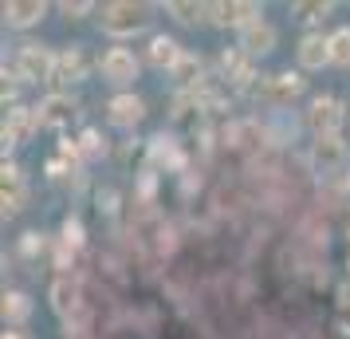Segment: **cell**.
<instances>
[{
  "instance_id": "6da1fadb",
  "label": "cell",
  "mask_w": 350,
  "mask_h": 339,
  "mask_svg": "<svg viewBox=\"0 0 350 339\" xmlns=\"http://www.w3.org/2000/svg\"><path fill=\"white\" fill-rule=\"evenodd\" d=\"M103 32L111 40H130V36H142L150 28V4H138V0H114V4H103Z\"/></svg>"
},
{
  "instance_id": "7a4b0ae2",
  "label": "cell",
  "mask_w": 350,
  "mask_h": 339,
  "mask_svg": "<svg viewBox=\"0 0 350 339\" xmlns=\"http://www.w3.org/2000/svg\"><path fill=\"white\" fill-rule=\"evenodd\" d=\"M55 51L44 44H24L16 55V75L24 83H55Z\"/></svg>"
},
{
  "instance_id": "3957f363",
  "label": "cell",
  "mask_w": 350,
  "mask_h": 339,
  "mask_svg": "<svg viewBox=\"0 0 350 339\" xmlns=\"http://www.w3.org/2000/svg\"><path fill=\"white\" fill-rule=\"evenodd\" d=\"M342 123H347V107H342V99L315 95L311 103H307V127H311L315 138H323V134H338Z\"/></svg>"
},
{
  "instance_id": "277c9868",
  "label": "cell",
  "mask_w": 350,
  "mask_h": 339,
  "mask_svg": "<svg viewBox=\"0 0 350 339\" xmlns=\"http://www.w3.org/2000/svg\"><path fill=\"white\" fill-rule=\"evenodd\" d=\"M256 20H264V8L252 4V0H217V4H208V24H217V28L244 32Z\"/></svg>"
},
{
  "instance_id": "5b68a950",
  "label": "cell",
  "mask_w": 350,
  "mask_h": 339,
  "mask_svg": "<svg viewBox=\"0 0 350 339\" xmlns=\"http://www.w3.org/2000/svg\"><path fill=\"white\" fill-rule=\"evenodd\" d=\"M260 95L268 99L271 107H291L295 99L307 95V79H303V71H275V75H268V79L260 83Z\"/></svg>"
},
{
  "instance_id": "8992f818",
  "label": "cell",
  "mask_w": 350,
  "mask_h": 339,
  "mask_svg": "<svg viewBox=\"0 0 350 339\" xmlns=\"http://www.w3.org/2000/svg\"><path fill=\"white\" fill-rule=\"evenodd\" d=\"M98 71H103V79L114 83V87H130V83L138 79V71H142V60L130 48H107L103 60H98Z\"/></svg>"
},
{
  "instance_id": "52a82bcc",
  "label": "cell",
  "mask_w": 350,
  "mask_h": 339,
  "mask_svg": "<svg viewBox=\"0 0 350 339\" xmlns=\"http://www.w3.org/2000/svg\"><path fill=\"white\" fill-rule=\"evenodd\" d=\"M48 300H51V312H55L59 320H67V323L83 320V284L75 276H59V280L51 284Z\"/></svg>"
},
{
  "instance_id": "ba28073f",
  "label": "cell",
  "mask_w": 350,
  "mask_h": 339,
  "mask_svg": "<svg viewBox=\"0 0 350 339\" xmlns=\"http://www.w3.org/2000/svg\"><path fill=\"white\" fill-rule=\"evenodd\" d=\"M142 118H146V99L142 95H134V91H118V95H111V103H107V123H111V127L134 130Z\"/></svg>"
},
{
  "instance_id": "9c48e42d",
  "label": "cell",
  "mask_w": 350,
  "mask_h": 339,
  "mask_svg": "<svg viewBox=\"0 0 350 339\" xmlns=\"http://www.w3.org/2000/svg\"><path fill=\"white\" fill-rule=\"evenodd\" d=\"M350 150L342 142V134H323L311 142V166H315L319 174H334L338 166H347Z\"/></svg>"
},
{
  "instance_id": "30bf717a",
  "label": "cell",
  "mask_w": 350,
  "mask_h": 339,
  "mask_svg": "<svg viewBox=\"0 0 350 339\" xmlns=\"http://www.w3.org/2000/svg\"><path fill=\"white\" fill-rule=\"evenodd\" d=\"M275 44H280V32H275V24H268V20L248 24V28L240 32V40H237V48L244 51L248 60H260V55L275 51Z\"/></svg>"
},
{
  "instance_id": "8fae6325",
  "label": "cell",
  "mask_w": 350,
  "mask_h": 339,
  "mask_svg": "<svg viewBox=\"0 0 350 339\" xmlns=\"http://www.w3.org/2000/svg\"><path fill=\"white\" fill-rule=\"evenodd\" d=\"M295 60H299L303 71H323V67H331V36L307 32L299 40V48H295Z\"/></svg>"
},
{
  "instance_id": "7c38bea8",
  "label": "cell",
  "mask_w": 350,
  "mask_h": 339,
  "mask_svg": "<svg viewBox=\"0 0 350 339\" xmlns=\"http://www.w3.org/2000/svg\"><path fill=\"white\" fill-rule=\"evenodd\" d=\"M36 127H40V111H32V107H12L8 118H4V130H0V134H4V150L28 142Z\"/></svg>"
},
{
  "instance_id": "4fadbf2b",
  "label": "cell",
  "mask_w": 350,
  "mask_h": 339,
  "mask_svg": "<svg viewBox=\"0 0 350 339\" xmlns=\"http://www.w3.org/2000/svg\"><path fill=\"white\" fill-rule=\"evenodd\" d=\"M4 178H0V201H4V217H16L24 210V201H28V190H24V178H20V166L16 162H4V170H0Z\"/></svg>"
},
{
  "instance_id": "5bb4252c",
  "label": "cell",
  "mask_w": 350,
  "mask_h": 339,
  "mask_svg": "<svg viewBox=\"0 0 350 339\" xmlns=\"http://www.w3.org/2000/svg\"><path fill=\"white\" fill-rule=\"evenodd\" d=\"M44 16H48V4H44V0H8V4H4V24L16 28V32L36 28Z\"/></svg>"
},
{
  "instance_id": "9a60e30c",
  "label": "cell",
  "mask_w": 350,
  "mask_h": 339,
  "mask_svg": "<svg viewBox=\"0 0 350 339\" xmlns=\"http://www.w3.org/2000/svg\"><path fill=\"white\" fill-rule=\"evenodd\" d=\"M181 55H185V51H181V44H177L174 36H154L150 48H146V64L158 67V71H174Z\"/></svg>"
},
{
  "instance_id": "2e32d148",
  "label": "cell",
  "mask_w": 350,
  "mask_h": 339,
  "mask_svg": "<svg viewBox=\"0 0 350 339\" xmlns=\"http://www.w3.org/2000/svg\"><path fill=\"white\" fill-rule=\"evenodd\" d=\"M87 71H91V60H87L83 48L59 51V60H55V83H79V79H87Z\"/></svg>"
},
{
  "instance_id": "e0dca14e",
  "label": "cell",
  "mask_w": 350,
  "mask_h": 339,
  "mask_svg": "<svg viewBox=\"0 0 350 339\" xmlns=\"http://www.w3.org/2000/svg\"><path fill=\"white\" fill-rule=\"evenodd\" d=\"M40 127H67L75 118V99L71 95H48L40 107Z\"/></svg>"
},
{
  "instance_id": "ac0fdd59",
  "label": "cell",
  "mask_w": 350,
  "mask_h": 339,
  "mask_svg": "<svg viewBox=\"0 0 350 339\" xmlns=\"http://www.w3.org/2000/svg\"><path fill=\"white\" fill-rule=\"evenodd\" d=\"M165 12L177 20V24H201V20H208V4H197V0H170L165 4Z\"/></svg>"
},
{
  "instance_id": "d6986e66",
  "label": "cell",
  "mask_w": 350,
  "mask_h": 339,
  "mask_svg": "<svg viewBox=\"0 0 350 339\" xmlns=\"http://www.w3.org/2000/svg\"><path fill=\"white\" fill-rule=\"evenodd\" d=\"M334 12L331 0H295L291 4V16L303 20V24H319V20H327Z\"/></svg>"
},
{
  "instance_id": "ffe728a7",
  "label": "cell",
  "mask_w": 350,
  "mask_h": 339,
  "mask_svg": "<svg viewBox=\"0 0 350 339\" xmlns=\"http://www.w3.org/2000/svg\"><path fill=\"white\" fill-rule=\"evenodd\" d=\"M0 312H4V320H8V323H24L28 316H32V300H28L24 292H4Z\"/></svg>"
},
{
  "instance_id": "44dd1931",
  "label": "cell",
  "mask_w": 350,
  "mask_h": 339,
  "mask_svg": "<svg viewBox=\"0 0 350 339\" xmlns=\"http://www.w3.org/2000/svg\"><path fill=\"white\" fill-rule=\"evenodd\" d=\"M201 71H205V64H201V55H193V51H185V55L177 60V67H174V79L189 87V83H197V79H201Z\"/></svg>"
},
{
  "instance_id": "7402d4cb",
  "label": "cell",
  "mask_w": 350,
  "mask_h": 339,
  "mask_svg": "<svg viewBox=\"0 0 350 339\" xmlns=\"http://www.w3.org/2000/svg\"><path fill=\"white\" fill-rule=\"evenodd\" d=\"M331 67H350V28L331 32Z\"/></svg>"
},
{
  "instance_id": "603a6c76",
  "label": "cell",
  "mask_w": 350,
  "mask_h": 339,
  "mask_svg": "<svg viewBox=\"0 0 350 339\" xmlns=\"http://www.w3.org/2000/svg\"><path fill=\"white\" fill-rule=\"evenodd\" d=\"M107 150V142L98 138V130H83V138H79V154L83 158H98Z\"/></svg>"
},
{
  "instance_id": "cb8c5ba5",
  "label": "cell",
  "mask_w": 350,
  "mask_h": 339,
  "mask_svg": "<svg viewBox=\"0 0 350 339\" xmlns=\"http://www.w3.org/2000/svg\"><path fill=\"white\" fill-rule=\"evenodd\" d=\"M59 12H64L67 20H83L87 12H95V4H91V0H75V4L64 0V4H59Z\"/></svg>"
},
{
  "instance_id": "d4e9b609",
  "label": "cell",
  "mask_w": 350,
  "mask_h": 339,
  "mask_svg": "<svg viewBox=\"0 0 350 339\" xmlns=\"http://www.w3.org/2000/svg\"><path fill=\"white\" fill-rule=\"evenodd\" d=\"M64 244H71V249H79V244H83V229H79V221H67V225H64Z\"/></svg>"
},
{
  "instance_id": "484cf974",
  "label": "cell",
  "mask_w": 350,
  "mask_h": 339,
  "mask_svg": "<svg viewBox=\"0 0 350 339\" xmlns=\"http://www.w3.org/2000/svg\"><path fill=\"white\" fill-rule=\"evenodd\" d=\"M4 339H28L24 331H4Z\"/></svg>"
}]
</instances>
